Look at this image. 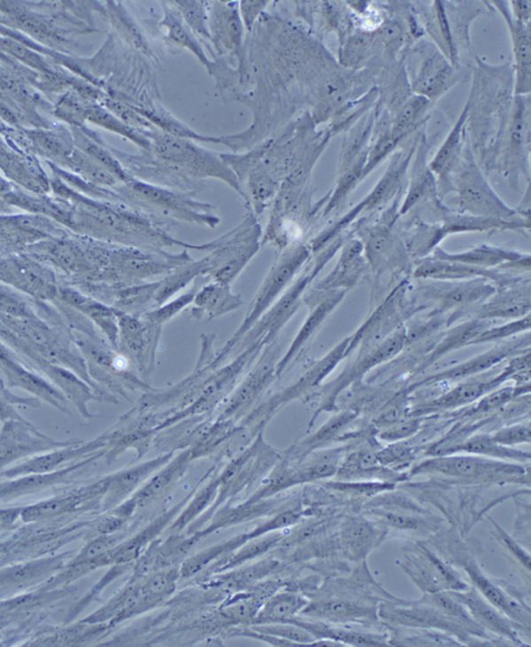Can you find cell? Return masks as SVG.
I'll use <instances>...</instances> for the list:
<instances>
[{"mask_svg":"<svg viewBox=\"0 0 531 647\" xmlns=\"http://www.w3.org/2000/svg\"><path fill=\"white\" fill-rule=\"evenodd\" d=\"M452 451H464L498 458H519L523 457L520 452L512 451L511 449L507 451L504 447L498 445L491 437L490 439L477 437V439L467 442L466 444L457 446L456 449H452Z\"/></svg>","mask_w":531,"mask_h":647,"instance_id":"8","label":"cell"},{"mask_svg":"<svg viewBox=\"0 0 531 647\" xmlns=\"http://www.w3.org/2000/svg\"><path fill=\"white\" fill-rule=\"evenodd\" d=\"M380 514L388 524L401 530H419L425 524L419 519L412 518L410 515L393 512H381Z\"/></svg>","mask_w":531,"mask_h":647,"instance_id":"11","label":"cell"},{"mask_svg":"<svg viewBox=\"0 0 531 647\" xmlns=\"http://www.w3.org/2000/svg\"><path fill=\"white\" fill-rule=\"evenodd\" d=\"M495 443L500 446H511L521 444V443H529L530 427H515L501 430L500 433L492 437Z\"/></svg>","mask_w":531,"mask_h":647,"instance_id":"10","label":"cell"},{"mask_svg":"<svg viewBox=\"0 0 531 647\" xmlns=\"http://www.w3.org/2000/svg\"><path fill=\"white\" fill-rule=\"evenodd\" d=\"M303 598L294 595H281L273 598L265 609L264 616L274 622L289 621L305 606Z\"/></svg>","mask_w":531,"mask_h":647,"instance_id":"7","label":"cell"},{"mask_svg":"<svg viewBox=\"0 0 531 647\" xmlns=\"http://www.w3.org/2000/svg\"><path fill=\"white\" fill-rule=\"evenodd\" d=\"M450 595L466 608L471 619L477 626H481L512 640L516 639L509 620H506L503 613L488 603L479 591L473 589L466 592H450Z\"/></svg>","mask_w":531,"mask_h":647,"instance_id":"2","label":"cell"},{"mask_svg":"<svg viewBox=\"0 0 531 647\" xmlns=\"http://www.w3.org/2000/svg\"><path fill=\"white\" fill-rule=\"evenodd\" d=\"M9 191H10V185L8 184V182H5L2 177H0V196L8 194Z\"/></svg>","mask_w":531,"mask_h":647,"instance_id":"14","label":"cell"},{"mask_svg":"<svg viewBox=\"0 0 531 647\" xmlns=\"http://www.w3.org/2000/svg\"><path fill=\"white\" fill-rule=\"evenodd\" d=\"M420 104L419 102H413L411 105L407 107V110H405L402 116V123L407 124L412 121V119H414L415 115H417V112L420 110Z\"/></svg>","mask_w":531,"mask_h":647,"instance_id":"13","label":"cell"},{"mask_svg":"<svg viewBox=\"0 0 531 647\" xmlns=\"http://www.w3.org/2000/svg\"><path fill=\"white\" fill-rule=\"evenodd\" d=\"M33 142L38 147L41 153L51 158H67V149L56 135L46 133H35L32 136Z\"/></svg>","mask_w":531,"mask_h":647,"instance_id":"9","label":"cell"},{"mask_svg":"<svg viewBox=\"0 0 531 647\" xmlns=\"http://www.w3.org/2000/svg\"><path fill=\"white\" fill-rule=\"evenodd\" d=\"M373 527L360 519H351L343 526L342 543L349 558L359 559L367 555L377 541Z\"/></svg>","mask_w":531,"mask_h":647,"instance_id":"5","label":"cell"},{"mask_svg":"<svg viewBox=\"0 0 531 647\" xmlns=\"http://www.w3.org/2000/svg\"><path fill=\"white\" fill-rule=\"evenodd\" d=\"M426 606L414 607L411 609H384L381 616L385 620L396 622L398 625L420 627V628H438L441 630L456 632L461 628V626L456 625L457 622L440 613L439 611L434 609L428 605L423 603Z\"/></svg>","mask_w":531,"mask_h":647,"instance_id":"4","label":"cell"},{"mask_svg":"<svg viewBox=\"0 0 531 647\" xmlns=\"http://www.w3.org/2000/svg\"><path fill=\"white\" fill-rule=\"evenodd\" d=\"M306 614L319 619L337 622H354L373 617L371 609L344 601H327L312 605L305 610Z\"/></svg>","mask_w":531,"mask_h":647,"instance_id":"6","label":"cell"},{"mask_svg":"<svg viewBox=\"0 0 531 647\" xmlns=\"http://www.w3.org/2000/svg\"><path fill=\"white\" fill-rule=\"evenodd\" d=\"M377 458L381 461V464H402L404 461H409L411 454L409 451H405V448L397 447L381 452Z\"/></svg>","mask_w":531,"mask_h":647,"instance_id":"12","label":"cell"},{"mask_svg":"<svg viewBox=\"0 0 531 647\" xmlns=\"http://www.w3.org/2000/svg\"><path fill=\"white\" fill-rule=\"evenodd\" d=\"M512 466L474 457L435 458L417 466L414 473H434L458 479H490L516 474Z\"/></svg>","mask_w":531,"mask_h":647,"instance_id":"1","label":"cell"},{"mask_svg":"<svg viewBox=\"0 0 531 647\" xmlns=\"http://www.w3.org/2000/svg\"><path fill=\"white\" fill-rule=\"evenodd\" d=\"M465 569H466L468 576L473 581L475 589L480 592V595L488 603H490L493 607L496 608L500 613L509 616L510 619L519 622H525L527 620H529V614L525 613V609L516 601L512 600V597L506 596L497 585L491 582L473 562L468 563Z\"/></svg>","mask_w":531,"mask_h":647,"instance_id":"3","label":"cell"}]
</instances>
